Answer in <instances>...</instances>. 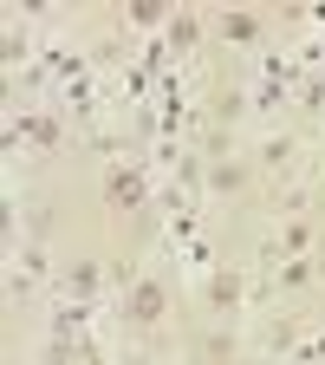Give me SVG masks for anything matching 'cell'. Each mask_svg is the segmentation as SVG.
Here are the masks:
<instances>
[{
    "label": "cell",
    "instance_id": "obj_1",
    "mask_svg": "<svg viewBox=\"0 0 325 365\" xmlns=\"http://www.w3.org/2000/svg\"><path fill=\"white\" fill-rule=\"evenodd\" d=\"M130 313H137V319H156V313H163V287H137Z\"/></svg>",
    "mask_w": 325,
    "mask_h": 365
}]
</instances>
